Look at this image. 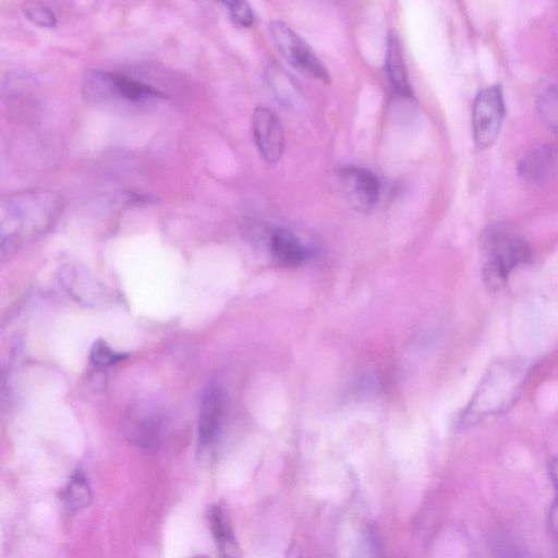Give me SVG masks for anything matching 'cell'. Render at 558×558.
Returning a JSON list of instances; mask_svg holds the SVG:
<instances>
[{
	"label": "cell",
	"instance_id": "obj_9",
	"mask_svg": "<svg viewBox=\"0 0 558 558\" xmlns=\"http://www.w3.org/2000/svg\"><path fill=\"white\" fill-rule=\"evenodd\" d=\"M223 415V395L211 388L203 397L198 418V440L202 447L210 446L218 436Z\"/></svg>",
	"mask_w": 558,
	"mask_h": 558
},
{
	"label": "cell",
	"instance_id": "obj_19",
	"mask_svg": "<svg viewBox=\"0 0 558 558\" xmlns=\"http://www.w3.org/2000/svg\"><path fill=\"white\" fill-rule=\"evenodd\" d=\"M549 525L558 537V497L556 496L549 509Z\"/></svg>",
	"mask_w": 558,
	"mask_h": 558
},
{
	"label": "cell",
	"instance_id": "obj_10",
	"mask_svg": "<svg viewBox=\"0 0 558 558\" xmlns=\"http://www.w3.org/2000/svg\"><path fill=\"white\" fill-rule=\"evenodd\" d=\"M207 518L220 558H241L240 546L225 509L214 505L209 508Z\"/></svg>",
	"mask_w": 558,
	"mask_h": 558
},
{
	"label": "cell",
	"instance_id": "obj_6",
	"mask_svg": "<svg viewBox=\"0 0 558 558\" xmlns=\"http://www.w3.org/2000/svg\"><path fill=\"white\" fill-rule=\"evenodd\" d=\"M340 184L351 205L361 210H372L378 202L380 184L369 170L356 166H343L337 171Z\"/></svg>",
	"mask_w": 558,
	"mask_h": 558
},
{
	"label": "cell",
	"instance_id": "obj_12",
	"mask_svg": "<svg viewBox=\"0 0 558 558\" xmlns=\"http://www.w3.org/2000/svg\"><path fill=\"white\" fill-rule=\"evenodd\" d=\"M61 499L71 511H80L92 501V487L82 471H76L61 492Z\"/></svg>",
	"mask_w": 558,
	"mask_h": 558
},
{
	"label": "cell",
	"instance_id": "obj_17",
	"mask_svg": "<svg viewBox=\"0 0 558 558\" xmlns=\"http://www.w3.org/2000/svg\"><path fill=\"white\" fill-rule=\"evenodd\" d=\"M231 20L241 27H250L254 23V13L245 1H229L225 3Z\"/></svg>",
	"mask_w": 558,
	"mask_h": 558
},
{
	"label": "cell",
	"instance_id": "obj_2",
	"mask_svg": "<svg viewBox=\"0 0 558 558\" xmlns=\"http://www.w3.org/2000/svg\"><path fill=\"white\" fill-rule=\"evenodd\" d=\"M530 255L531 250L524 239L508 232H493L486 241L485 282L498 288Z\"/></svg>",
	"mask_w": 558,
	"mask_h": 558
},
{
	"label": "cell",
	"instance_id": "obj_11",
	"mask_svg": "<svg viewBox=\"0 0 558 558\" xmlns=\"http://www.w3.org/2000/svg\"><path fill=\"white\" fill-rule=\"evenodd\" d=\"M386 71L396 93L402 97H412L402 47L393 32H389L387 37Z\"/></svg>",
	"mask_w": 558,
	"mask_h": 558
},
{
	"label": "cell",
	"instance_id": "obj_8",
	"mask_svg": "<svg viewBox=\"0 0 558 558\" xmlns=\"http://www.w3.org/2000/svg\"><path fill=\"white\" fill-rule=\"evenodd\" d=\"M269 251L272 258L281 266L294 267L303 264L310 251L288 228H275L269 235Z\"/></svg>",
	"mask_w": 558,
	"mask_h": 558
},
{
	"label": "cell",
	"instance_id": "obj_21",
	"mask_svg": "<svg viewBox=\"0 0 558 558\" xmlns=\"http://www.w3.org/2000/svg\"><path fill=\"white\" fill-rule=\"evenodd\" d=\"M192 558H208V557H206V556H204V555H198V556H194V557H192Z\"/></svg>",
	"mask_w": 558,
	"mask_h": 558
},
{
	"label": "cell",
	"instance_id": "obj_1",
	"mask_svg": "<svg viewBox=\"0 0 558 558\" xmlns=\"http://www.w3.org/2000/svg\"><path fill=\"white\" fill-rule=\"evenodd\" d=\"M0 205L3 228H37L53 219L61 199L52 191L29 189L3 195Z\"/></svg>",
	"mask_w": 558,
	"mask_h": 558
},
{
	"label": "cell",
	"instance_id": "obj_13",
	"mask_svg": "<svg viewBox=\"0 0 558 558\" xmlns=\"http://www.w3.org/2000/svg\"><path fill=\"white\" fill-rule=\"evenodd\" d=\"M553 168V154L547 147H537L531 150L519 166L520 174L530 181H539Z\"/></svg>",
	"mask_w": 558,
	"mask_h": 558
},
{
	"label": "cell",
	"instance_id": "obj_16",
	"mask_svg": "<svg viewBox=\"0 0 558 558\" xmlns=\"http://www.w3.org/2000/svg\"><path fill=\"white\" fill-rule=\"evenodd\" d=\"M25 16L41 27H53L57 24V16L50 8L43 3L32 2L24 7Z\"/></svg>",
	"mask_w": 558,
	"mask_h": 558
},
{
	"label": "cell",
	"instance_id": "obj_7",
	"mask_svg": "<svg viewBox=\"0 0 558 558\" xmlns=\"http://www.w3.org/2000/svg\"><path fill=\"white\" fill-rule=\"evenodd\" d=\"M252 129L262 157L277 162L284 150V132L277 114L266 107H257L252 116Z\"/></svg>",
	"mask_w": 558,
	"mask_h": 558
},
{
	"label": "cell",
	"instance_id": "obj_4",
	"mask_svg": "<svg viewBox=\"0 0 558 558\" xmlns=\"http://www.w3.org/2000/svg\"><path fill=\"white\" fill-rule=\"evenodd\" d=\"M269 32L275 46L281 56L298 71L328 83L330 80L327 68L315 54L312 48L287 23L272 21Z\"/></svg>",
	"mask_w": 558,
	"mask_h": 558
},
{
	"label": "cell",
	"instance_id": "obj_14",
	"mask_svg": "<svg viewBox=\"0 0 558 558\" xmlns=\"http://www.w3.org/2000/svg\"><path fill=\"white\" fill-rule=\"evenodd\" d=\"M537 107L542 120L558 133V84L548 85L539 93Z\"/></svg>",
	"mask_w": 558,
	"mask_h": 558
},
{
	"label": "cell",
	"instance_id": "obj_5",
	"mask_svg": "<svg viewBox=\"0 0 558 558\" xmlns=\"http://www.w3.org/2000/svg\"><path fill=\"white\" fill-rule=\"evenodd\" d=\"M505 116L501 89L498 85L482 89L472 107V131L477 147H489L497 138Z\"/></svg>",
	"mask_w": 558,
	"mask_h": 558
},
{
	"label": "cell",
	"instance_id": "obj_3",
	"mask_svg": "<svg viewBox=\"0 0 558 558\" xmlns=\"http://www.w3.org/2000/svg\"><path fill=\"white\" fill-rule=\"evenodd\" d=\"M85 95L94 100L120 98L132 102L165 98L155 86L122 73L92 71L84 80Z\"/></svg>",
	"mask_w": 558,
	"mask_h": 558
},
{
	"label": "cell",
	"instance_id": "obj_20",
	"mask_svg": "<svg viewBox=\"0 0 558 558\" xmlns=\"http://www.w3.org/2000/svg\"><path fill=\"white\" fill-rule=\"evenodd\" d=\"M548 475L556 490V496L558 497V459L549 462Z\"/></svg>",
	"mask_w": 558,
	"mask_h": 558
},
{
	"label": "cell",
	"instance_id": "obj_18",
	"mask_svg": "<svg viewBox=\"0 0 558 558\" xmlns=\"http://www.w3.org/2000/svg\"><path fill=\"white\" fill-rule=\"evenodd\" d=\"M359 558H377L376 539L369 529L364 532Z\"/></svg>",
	"mask_w": 558,
	"mask_h": 558
},
{
	"label": "cell",
	"instance_id": "obj_15",
	"mask_svg": "<svg viewBox=\"0 0 558 558\" xmlns=\"http://www.w3.org/2000/svg\"><path fill=\"white\" fill-rule=\"evenodd\" d=\"M126 357L125 353L112 350L106 342L96 341L90 350L89 360L97 367L111 366Z\"/></svg>",
	"mask_w": 558,
	"mask_h": 558
}]
</instances>
